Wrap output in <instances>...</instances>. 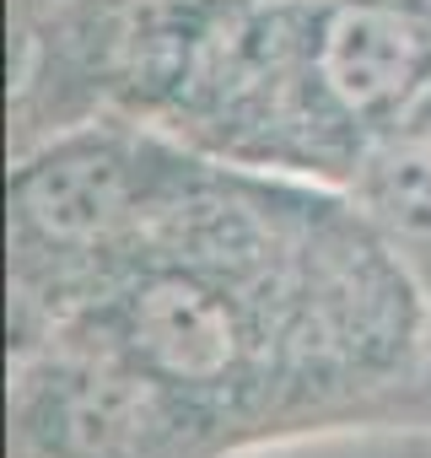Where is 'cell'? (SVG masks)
Wrapping results in <instances>:
<instances>
[{
  "label": "cell",
  "mask_w": 431,
  "mask_h": 458,
  "mask_svg": "<svg viewBox=\"0 0 431 458\" xmlns=\"http://www.w3.org/2000/svg\"><path fill=\"white\" fill-rule=\"evenodd\" d=\"M420 60H426V44H420L415 22L388 12V6H345V12H334L329 28H324V44H318L324 87L356 114L393 103L415 81Z\"/></svg>",
  "instance_id": "6da1fadb"
},
{
  "label": "cell",
  "mask_w": 431,
  "mask_h": 458,
  "mask_svg": "<svg viewBox=\"0 0 431 458\" xmlns=\"http://www.w3.org/2000/svg\"><path fill=\"white\" fill-rule=\"evenodd\" d=\"M135 345L146 351L151 367L183 383H205L216 372H227L238 356L232 318L183 281H156L135 297Z\"/></svg>",
  "instance_id": "7a4b0ae2"
},
{
  "label": "cell",
  "mask_w": 431,
  "mask_h": 458,
  "mask_svg": "<svg viewBox=\"0 0 431 458\" xmlns=\"http://www.w3.org/2000/svg\"><path fill=\"white\" fill-rule=\"evenodd\" d=\"M22 210L38 233L60 243H87L108 233L124 210V178L108 157H60L22 178Z\"/></svg>",
  "instance_id": "3957f363"
},
{
  "label": "cell",
  "mask_w": 431,
  "mask_h": 458,
  "mask_svg": "<svg viewBox=\"0 0 431 458\" xmlns=\"http://www.w3.org/2000/svg\"><path fill=\"white\" fill-rule=\"evenodd\" d=\"M372 205L404 243L431 249V146L404 140L372 162Z\"/></svg>",
  "instance_id": "277c9868"
},
{
  "label": "cell",
  "mask_w": 431,
  "mask_h": 458,
  "mask_svg": "<svg viewBox=\"0 0 431 458\" xmlns=\"http://www.w3.org/2000/svg\"><path fill=\"white\" fill-rule=\"evenodd\" d=\"M146 420V394L124 377H92L76 399H71V415H65V431L71 442L87 453V458H108L119 447L135 442Z\"/></svg>",
  "instance_id": "5b68a950"
}]
</instances>
